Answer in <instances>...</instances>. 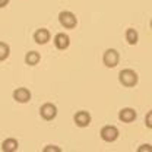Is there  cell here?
<instances>
[{
	"mask_svg": "<svg viewBox=\"0 0 152 152\" xmlns=\"http://www.w3.org/2000/svg\"><path fill=\"white\" fill-rule=\"evenodd\" d=\"M58 22L66 29H73L77 25V19H76L75 13H72L70 10H61L58 13Z\"/></svg>",
	"mask_w": 152,
	"mask_h": 152,
	"instance_id": "obj_2",
	"label": "cell"
},
{
	"mask_svg": "<svg viewBox=\"0 0 152 152\" xmlns=\"http://www.w3.org/2000/svg\"><path fill=\"white\" fill-rule=\"evenodd\" d=\"M39 115L44 120H47V121L54 120L57 117V107L54 104H51V102H45V104H42L39 107Z\"/></svg>",
	"mask_w": 152,
	"mask_h": 152,
	"instance_id": "obj_3",
	"label": "cell"
},
{
	"mask_svg": "<svg viewBox=\"0 0 152 152\" xmlns=\"http://www.w3.org/2000/svg\"><path fill=\"white\" fill-rule=\"evenodd\" d=\"M73 121H75V124L77 127H88L91 124V114L88 111L80 110L73 115Z\"/></svg>",
	"mask_w": 152,
	"mask_h": 152,
	"instance_id": "obj_7",
	"label": "cell"
},
{
	"mask_svg": "<svg viewBox=\"0 0 152 152\" xmlns=\"http://www.w3.org/2000/svg\"><path fill=\"white\" fill-rule=\"evenodd\" d=\"M9 1H10V0H0V7L7 6V4H9Z\"/></svg>",
	"mask_w": 152,
	"mask_h": 152,
	"instance_id": "obj_18",
	"label": "cell"
},
{
	"mask_svg": "<svg viewBox=\"0 0 152 152\" xmlns=\"http://www.w3.org/2000/svg\"><path fill=\"white\" fill-rule=\"evenodd\" d=\"M41 60V54L38 51H28L25 54V64L28 66H37Z\"/></svg>",
	"mask_w": 152,
	"mask_h": 152,
	"instance_id": "obj_12",
	"label": "cell"
},
{
	"mask_svg": "<svg viewBox=\"0 0 152 152\" xmlns=\"http://www.w3.org/2000/svg\"><path fill=\"white\" fill-rule=\"evenodd\" d=\"M101 139L102 140H105V142H114V140H117V137H118V129L115 127V126H111V124H108V126H104L102 129H101Z\"/></svg>",
	"mask_w": 152,
	"mask_h": 152,
	"instance_id": "obj_5",
	"label": "cell"
},
{
	"mask_svg": "<svg viewBox=\"0 0 152 152\" xmlns=\"http://www.w3.org/2000/svg\"><path fill=\"white\" fill-rule=\"evenodd\" d=\"M19 149V143L15 137H7L1 142V151L3 152H16Z\"/></svg>",
	"mask_w": 152,
	"mask_h": 152,
	"instance_id": "obj_11",
	"label": "cell"
},
{
	"mask_svg": "<svg viewBox=\"0 0 152 152\" xmlns=\"http://www.w3.org/2000/svg\"><path fill=\"white\" fill-rule=\"evenodd\" d=\"M54 45H56L57 50H66V48H69V45H70V38L67 34H64V32H58L54 35Z\"/></svg>",
	"mask_w": 152,
	"mask_h": 152,
	"instance_id": "obj_8",
	"label": "cell"
},
{
	"mask_svg": "<svg viewBox=\"0 0 152 152\" xmlns=\"http://www.w3.org/2000/svg\"><path fill=\"white\" fill-rule=\"evenodd\" d=\"M12 96H13V99L16 101V102H19V104H26V102H29L31 101V91L28 89V88H16L15 91H13V94H12Z\"/></svg>",
	"mask_w": 152,
	"mask_h": 152,
	"instance_id": "obj_6",
	"label": "cell"
},
{
	"mask_svg": "<svg viewBox=\"0 0 152 152\" xmlns=\"http://www.w3.org/2000/svg\"><path fill=\"white\" fill-rule=\"evenodd\" d=\"M50 38H51V34H50V31L47 28H39V29H37L34 32V41L37 44H39V45L47 44L50 41Z\"/></svg>",
	"mask_w": 152,
	"mask_h": 152,
	"instance_id": "obj_9",
	"label": "cell"
},
{
	"mask_svg": "<svg viewBox=\"0 0 152 152\" xmlns=\"http://www.w3.org/2000/svg\"><path fill=\"white\" fill-rule=\"evenodd\" d=\"M136 111L130 108V107H126V108H123V110H120V113H118V118H120V121H123V123H132L136 120Z\"/></svg>",
	"mask_w": 152,
	"mask_h": 152,
	"instance_id": "obj_10",
	"label": "cell"
},
{
	"mask_svg": "<svg viewBox=\"0 0 152 152\" xmlns=\"http://www.w3.org/2000/svg\"><path fill=\"white\" fill-rule=\"evenodd\" d=\"M145 124H146V127L152 129V110L146 114V117H145Z\"/></svg>",
	"mask_w": 152,
	"mask_h": 152,
	"instance_id": "obj_16",
	"label": "cell"
},
{
	"mask_svg": "<svg viewBox=\"0 0 152 152\" xmlns=\"http://www.w3.org/2000/svg\"><path fill=\"white\" fill-rule=\"evenodd\" d=\"M152 152V146L151 145H142V146H139L137 148V152Z\"/></svg>",
	"mask_w": 152,
	"mask_h": 152,
	"instance_id": "obj_17",
	"label": "cell"
},
{
	"mask_svg": "<svg viewBox=\"0 0 152 152\" xmlns=\"http://www.w3.org/2000/svg\"><path fill=\"white\" fill-rule=\"evenodd\" d=\"M137 39H139L137 31L133 29V28H129V29L126 31V41H127L130 45H134V44H137Z\"/></svg>",
	"mask_w": 152,
	"mask_h": 152,
	"instance_id": "obj_13",
	"label": "cell"
},
{
	"mask_svg": "<svg viewBox=\"0 0 152 152\" xmlns=\"http://www.w3.org/2000/svg\"><path fill=\"white\" fill-rule=\"evenodd\" d=\"M151 28H152V20H151Z\"/></svg>",
	"mask_w": 152,
	"mask_h": 152,
	"instance_id": "obj_19",
	"label": "cell"
},
{
	"mask_svg": "<svg viewBox=\"0 0 152 152\" xmlns=\"http://www.w3.org/2000/svg\"><path fill=\"white\" fill-rule=\"evenodd\" d=\"M10 56V47L9 44L0 41V61H4L6 58H9Z\"/></svg>",
	"mask_w": 152,
	"mask_h": 152,
	"instance_id": "obj_14",
	"label": "cell"
},
{
	"mask_svg": "<svg viewBox=\"0 0 152 152\" xmlns=\"http://www.w3.org/2000/svg\"><path fill=\"white\" fill-rule=\"evenodd\" d=\"M118 60H120V54H118V51L114 50V48L105 50V53H104V56H102V61H104V64H105L107 67H115V66L118 64Z\"/></svg>",
	"mask_w": 152,
	"mask_h": 152,
	"instance_id": "obj_4",
	"label": "cell"
},
{
	"mask_svg": "<svg viewBox=\"0 0 152 152\" xmlns=\"http://www.w3.org/2000/svg\"><path fill=\"white\" fill-rule=\"evenodd\" d=\"M118 80L123 86H127V88H132L137 83L139 77H137V73L132 70V69H123L120 73H118Z\"/></svg>",
	"mask_w": 152,
	"mask_h": 152,
	"instance_id": "obj_1",
	"label": "cell"
},
{
	"mask_svg": "<svg viewBox=\"0 0 152 152\" xmlns=\"http://www.w3.org/2000/svg\"><path fill=\"white\" fill-rule=\"evenodd\" d=\"M42 151L44 152H61V148H58L56 145H48V146H45Z\"/></svg>",
	"mask_w": 152,
	"mask_h": 152,
	"instance_id": "obj_15",
	"label": "cell"
}]
</instances>
